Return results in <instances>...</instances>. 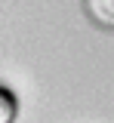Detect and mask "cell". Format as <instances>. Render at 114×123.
<instances>
[{
    "label": "cell",
    "mask_w": 114,
    "mask_h": 123,
    "mask_svg": "<svg viewBox=\"0 0 114 123\" xmlns=\"http://www.w3.org/2000/svg\"><path fill=\"white\" fill-rule=\"evenodd\" d=\"M16 120V98L13 92L0 86V123H13Z\"/></svg>",
    "instance_id": "2"
},
{
    "label": "cell",
    "mask_w": 114,
    "mask_h": 123,
    "mask_svg": "<svg viewBox=\"0 0 114 123\" xmlns=\"http://www.w3.org/2000/svg\"><path fill=\"white\" fill-rule=\"evenodd\" d=\"M83 15L102 31H114V0H80Z\"/></svg>",
    "instance_id": "1"
}]
</instances>
